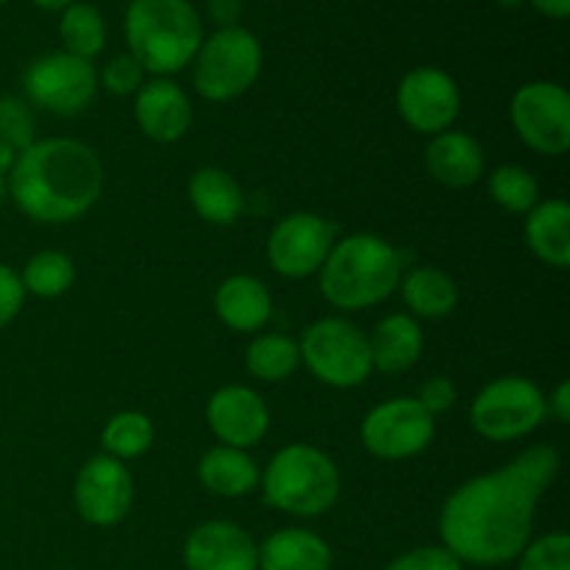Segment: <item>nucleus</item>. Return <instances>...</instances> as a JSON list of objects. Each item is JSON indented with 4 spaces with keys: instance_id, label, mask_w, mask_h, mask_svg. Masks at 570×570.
I'll list each match as a JSON object with an SVG mask.
<instances>
[{
    "instance_id": "obj_1",
    "label": "nucleus",
    "mask_w": 570,
    "mask_h": 570,
    "mask_svg": "<svg viewBox=\"0 0 570 570\" xmlns=\"http://www.w3.org/2000/svg\"><path fill=\"white\" fill-rule=\"evenodd\" d=\"M554 445H532L499 471L468 479L440 512L443 549L471 566H504L529 546L540 499L560 473Z\"/></svg>"
},
{
    "instance_id": "obj_2",
    "label": "nucleus",
    "mask_w": 570,
    "mask_h": 570,
    "mask_svg": "<svg viewBox=\"0 0 570 570\" xmlns=\"http://www.w3.org/2000/svg\"><path fill=\"white\" fill-rule=\"evenodd\" d=\"M6 193L37 223H70L87 215L104 193V165L78 139H33L14 156Z\"/></svg>"
},
{
    "instance_id": "obj_3",
    "label": "nucleus",
    "mask_w": 570,
    "mask_h": 570,
    "mask_svg": "<svg viewBox=\"0 0 570 570\" xmlns=\"http://www.w3.org/2000/svg\"><path fill=\"white\" fill-rule=\"evenodd\" d=\"M406 254L376 234H348L328 250L321 273V293L337 309L360 312L382 304L399 289Z\"/></svg>"
},
{
    "instance_id": "obj_4",
    "label": "nucleus",
    "mask_w": 570,
    "mask_h": 570,
    "mask_svg": "<svg viewBox=\"0 0 570 570\" xmlns=\"http://www.w3.org/2000/svg\"><path fill=\"white\" fill-rule=\"evenodd\" d=\"M122 31L128 53L159 78L193 65L204 42V22L189 0H131Z\"/></svg>"
},
{
    "instance_id": "obj_5",
    "label": "nucleus",
    "mask_w": 570,
    "mask_h": 570,
    "mask_svg": "<svg viewBox=\"0 0 570 570\" xmlns=\"http://www.w3.org/2000/svg\"><path fill=\"white\" fill-rule=\"evenodd\" d=\"M259 479L267 504L295 518L323 515L340 499L337 465L315 445H284L273 454Z\"/></svg>"
},
{
    "instance_id": "obj_6",
    "label": "nucleus",
    "mask_w": 570,
    "mask_h": 570,
    "mask_svg": "<svg viewBox=\"0 0 570 570\" xmlns=\"http://www.w3.org/2000/svg\"><path fill=\"white\" fill-rule=\"evenodd\" d=\"M193 81L200 98L228 104L256 83L262 72V42L245 26L215 28L193 59Z\"/></svg>"
},
{
    "instance_id": "obj_7",
    "label": "nucleus",
    "mask_w": 570,
    "mask_h": 570,
    "mask_svg": "<svg viewBox=\"0 0 570 570\" xmlns=\"http://www.w3.org/2000/svg\"><path fill=\"white\" fill-rule=\"evenodd\" d=\"M301 362L312 376L337 390L360 387L373 373L371 343L356 323L345 317H323L304 332L298 343Z\"/></svg>"
},
{
    "instance_id": "obj_8",
    "label": "nucleus",
    "mask_w": 570,
    "mask_h": 570,
    "mask_svg": "<svg viewBox=\"0 0 570 570\" xmlns=\"http://www.w3.org/2000/svg\"><path fill=\"white\" fill-rule=\"evenodd\" d=\"M549 415L543 390L523 376H504L476 393L471 426L493 443H510L532 434Z\"/></svg>"
},
{
    "instance_id": "obj_9",
    "label": "nucleus",
    "mask_w": 570,
    "mask_h": 570,
    "mask_svg": "<svg viewBox=\"0 0 570 570\" xmlns=\"http://www.w3.org/2000/svg\"><path fill=\"white\" fill-rule=\"evenodd\" d=\"M28 100L59 117H76L92 104L98 92V70L92 61L56 50L28 65L22 76Z\"/></svg>"
},
{
    "instance_id": "obj_10",
    "label": "nucleus",
    "mask_w": 570,
    "mask_h": 570,
    "mask_svg": "<svg viewBox=\"0 0 570 570\" xmlns=\"http://www.w3.org/2000/svg\"><path fill=\"white\" fill-rule=\"evenodd\" d=\"M512 126L527 148L562 156L570 148V95L554 81H529L512 95Z\"/></svg>"
},
{
    "instance_id": "obj_11",
    "label": "nucleus",
    "mask_w": 570,
    "mask_h": 570,
    "mask_svg": "<svg viewBox=\"0 0 570 570\" xmlns=\"http://www.w3.org/2000/svg\"><path fill=\"white\" fill-rule=\"evenodd\" d=\"M438 423L410 395L384 401L362 421V445L379 460H410L432 445Z\"/></svg>"
},
{
    "instance_id": "obj_12",
    "label": "nucleus",
    "mask_w": 570,
    "mask_h": 570,
    "mask_svg": "<svg viewBox=\"0 0 570 570\" xmlns=\"http://www.w3.org/2000/svg\"><path fill=\"white\" fill-rule=\"evenodd\" d=\"M337 243V226L312 212H295L278 220L267 237V259L284 278L312 276Z\"/></svg>"
},
{
    "instance_id": "obj_13",
    "label": "nucleus",
    "mask_w": 570,
    "mask_h": 570,
    "mask_svg": "<svg viewBox=\"0 0 570 570\" xmlns=\"http://www.w3.org/2000/svg\"><path fill=\"white\" fill-rule=\"evenodd\" d=\"M399 111L406 126L417 134L449 131L460 117V87L440 67H415L399 83Z\"/></svg>"
},
{
    "instance_id": "obj_14",
    "label": "nucleus",
    "mask_w": 570,
    "mask_h": 570,
    "mask_svg": "<svg viewBox=\"0 0 570 570\" xmlns=\"http://www.w3.org/2000/svg\"><path fill=\"white\" fill-rule=\"evenodd\" d=\"M78 515L92 527H115L134 504V479L126 462L109 454L92 456L72 484Z\"/></svg>"
},
{
    "instance_id": "obj_15",
    "label": "nucleus",
    "mask_w": 570,
    "mask_h": 570,
    "mask_svg": "<svg viewBox=\"0 0 570 570\" xmlns=\"http://www.w3.org/2000/svg\"><path fill=\"white\" fill-rule=\"evenodd\" d=\"M206 423L223 445L245 451L267 434L271 410L256 390L245 384H226L206 404Z\"/></svg>"
},
{
    "instance_id": "obj_16",
    "label": "nucleus",
    "mask_w": 570,
    "mask_h": 570,
    "mask_svg": "<svg viewBox=\"0 0 570 570\" xmlns=\"http://www.w3.org/2000/svg\"><path fill=\"white\" fill-rule=\"evenodd\" d=\"M187 570H259V546L232 521H206L184 543Z\"/></svg>"
},
{
    "instance_id": "obj_17",
    "label": "nucleus",
    "mask_w": 570,
    "mask_h": 570,
    "mask_svg": "<svg viewBox=\"0 0 570 570\" xmlns=\"http://www.w3.org/2000/svg\"><path fill=\"white\" fill-rule=\"evenodd\" d=\"M134 117L139 131L154 142H178L193 126V104L170 78H154L139 87Z\"/></svg>"
},
{
    "instance_id": "obj_18",
    "label": "nucleus",
    "mask_w": 570,
    "mask_h": 570,
    "mask_svg": "<svg viewBox=\"0 0 570 570\" xmlns=\"http://www.w3.org/2000/svg\"><path fill=\"white\" fill-rule=\"evenodd\" d=\"M429 176L449 189L473 187L484 176V150L471 134L449 131L434 134L426 148Z\"/></svg>"
},
{
    "instance_id": "obj_19",
    "label": "nucleus",
    "mask_w": 570,
    "mask_h": 570,
    "mask_svg": "<svg viewBox=\"0 0 570 570\" xmlns=\"http://www.w3.org/2000/svg\"><path fill=\"white\" fill-rule=\"evenodd\" d=\"M215 312L232 332L254 334L265 328L273 315L271 289L248 273L228 276L215 289Z\"/></svg>"
},
{
    "instance_id": "obj_20",
    "label": "nucleus",
    "mask_w": 570,
    "mask_h": 570,
    "mask_svg": "<svg viewBox=\"0 0 570 570\" xmlns=\"http://www.w3.org/2000/svg\"><path fill=\"white\" fill-rule=\"evenodd\" d=\"M371 343L373 371H382L387 376H401L412 371L423 354V332L412 315H387L379 321L373 334L367 337Z\"/></svg>"
},
{
    "instance_id": "obj_21",
    "label": "nucleus",
    "mask_w": 570,
    "mask_h": 570,
    "mask_svg": "<svg viewBox=\"0 0 570 570\" xmlns=\"http://www.w3.org/2000/svg\"><path fill=\"white\" fill-rule=\"evenodd\" d=\"M527 243L532 254L549 267L566 271L570 265V206L568 200H540L527 212Z\"/></svg>"
},
{
    "instance_id": "obj_22",
    "label": "nucleus",
    "mask_w": 570,
    "mask_h": 570,
    "mask_svg": "<svg viewBox=\"0 0 570 570\" xmlns=\"http://www.w3.org/2000/svg\"><path fill=\"white\" fill-rule=\"evenodd\" d=\"M189 204L200 220L212 226H232L243 215V187L223 167H200L189 178Z\"/></svg>"
},
{
    "instance_id": "obj_23",
    "label": "nucleus",
    "mask_w": 570,
    "mask_h": 570,
    "mask_svg": "<svg viewBox=\"0 0 570 570\" xmlns=\"http://www.w3.org/2000/svg\"><path fill=\"white\" fill-rule=\"evenodd\" d=\"M259 570H332V549L306 529H278L262 543Z\"/></svg>"
},
{
    "instance_id": "obj_24",
    "label": "nucleus",
    "mask_w": 570,
    "mask_h": 570,
    "mask_svg": "<svg viewBox=\"0 0 570 570\" xmlns=\"http://www.w3.org/2000/svg\"><path fill=\"white\" fill-rule=\"evenodd\" d=\"M198 479L209 493L223 499H243L259 488V468L243 449L215 445L200 456Z\"/></svg>"
},
{
    "instance_id": "obj_25",
    "label": "nucleus",
    "mask_w": 570,
    "mask_h": 570,
    "mask_svg": "<svg viewBox=\"0 0 570 570\" xmlns=\"http://www.w3.org/2000/svg\"><path fill=\"white\" fill-rule=\"evenodd\" d=\"M404 304L410 306L412 317H438L451 315L460 301V287L449 273L438 271V267H415V271L404 273L399 282Z\"/></svg>"
},
{
    "instance_id": "obj_26",
    "label": "nucleus",
    "mask_w": 570,
    "mask_h": 570,
    "mask_svg": "<svg viewBox=\"0 0 570 570\" xmlns=\"http://www.w3.org/2000/svg\"><path fill=\"white\" fill-rule=\"evenodd\" d=\"M301 365V348L287 334H259L245 351V367L259 382H284Z\"/></svg>"
},
{
    "instance_id": "obj_27",
    "label": "nucleus",
    "mask_w": 570,
    "mask_h": 570,
    "mask_svg": "<svg viewBox=\"0 0 570 570\" xmlns=\"http://www.w3.org/2000/svg\"><path fill=\"white\" fill-rule=\"evenodd\" d=\"M59 37L61 45H65V53L92 61L106 45L104 14H100L92 3L76 0V3L67 6V9L61 11Z\"/></svg>"
},
{
    "instance_id": "obj_28",
    "label": "nucleus",
    "mask_w": 570,
    "mask_h": 570,
    "mask_svg": "<svg viewBox=\"0 0 570 570\" xmlns=\"http://www.w3.org/2000/svg\"><path fill=\"white\" fill-rule=\"evenodd\" d=\"M22 289L37 298H59L76 282V265L61 250H39L20 273Z\"/></svg>"
},
{
    "instance_id": "obj_29",
    "label": "nucleus",
    "mask_w": 570,
    "mask_h": 570,
    "mask_svg": "<svg viewBox=\"0 0 570 570\" xmlns=\"http://www.w3.org/2000/svg\"><path fill=\"white\" fill-rule=\"evenodd\" d=\"M100 443H104L106 454L115 456V460H137L154 443V423L142 412H117L104 426Z\"/></svg>"
},
{
    "instance_id": "obj_30",
    "label": "nucleus",
    "mask_w": 570,
    "mask_h": 570,
    "mask_svg": "<svg viewBox=\"0 0 570 570\" xmlns=\"http://www.w3.org/2000/svg\"><path fill=\"white\" fill-rule=\"evenodd\" d=\"M488 189L495 206H501L504 212H512V215H527V212H532L540 204L538 178L521 165H504L499 170H493Z\"/></svg>"
},
{
    "instance_id": "obj_31",
    "label": "nucleus",
    "mask_w": 570,
    "mask_h": 570,
    "mask_svg": "<svg viewBox=\"0 0 570 570\" xmlns=\"http://www.w3.org/2000/svg\"><path fill=\"white\" fill-rule=\"evenodd\" d=\"M518 560V570H570V538L566 532L546 534L529 543Z\"/></svg>"
},
{
    "instance_id": "obj_32",
    "label": "nucleus",
    "mask_w": 570,
    "mask_h": 570,
    "mask_svg": "<svg viewBox=\"0 0 570 570\" xmlns=\"http://www.w3.org/2000/svg\"><path fill=\"white\" fill-rule=\"evenodd\" d=\"M0 142L17 154L33 142V115L26 100L11 95L0 98Z\"/></svg>"
},
{
    "instance_id": "obj_33",
    "label": "nucleus",
    "mask_w": 570,
    "mask_h": 570,
    "mask_svg": "<svg viewBox=\"0 0 570 570\" xmlns=\"http://www.w3.org/2000/svg\"><path fill=\"white\" fill-rule=\"evenodd\" d=\"M98 83H104V89H109L111 95H137L145 83V70L131 53H122L106 61Z\"/></svg>"
},
{
    "instance_id": "obj_34",
    "label": "nucleus",
    "mask_w": 570,
    "mask_h": 570,
    "mask_svg": "<svg viewBox=\"0 0 570 570\" xmlns=\"http://www.w3.org/2000/svg\"><path fill=\"white\" fill-rule=\"evenodd\" d=\"M384 570H462V562L443 546H423V549L395 557Z\"/></svg>"
},
{
    "instance_id": "obj_35",
    "label": "nucleus",
    "mask_w": 570,
    "mask_h": 570,
    "mask_svg": "<svg viewBox=\"0 0 570 570\" xmlns=\"http://www.w3.org/2000/svg\"><path fill=\"white\" fill-rule=\"evenodd\" d=\"M417 404L429 412L432 417L443 415L451 406L456 404V387L449 376H432L429 382H423L421 393H417Z\"/></svg>"
},
{
    "instance_id": "obj_36",
    "label": "nucleus",
    "mask_w": 570,
    "mask_h": 570,
    "mask_svg": "<svg viewBox=\"0 0 570 570\" xmlns=\"http://www.w3.org/2000/svg\"><path fill=\"white\" fill-rule=\"evenodd\" d=\"M22 301H26V289H22L20 273L0 262V328L14 321L17 312L22 309Z\"/></svg>"
},
{
    "instance_id": "obj_37",
    "label": "nucleus",
    "mask_w": 570,
    "mask_h": 570,
    "mask_svg": "<svg viewBox=\"0 0 570 570\" xmlns=\"http://www.w3.org/2000/svg\"><path fill=\"white\" fill-rule=\"evenodd\" d=\"M206 9H209V17L217 22V28L237 26L243 0H206Z\"/></svg>"
},
{
    "instance_id": "obj_38",
    "label": "nucleus",
    "mask_w": 570,
    "mask_h": 570,
    "mask_svg": "<svg viewBox=\"0 0 570 570\" xmlns=\"http://www.w3.org/2000/svg\"><path fill=\"white\" fill-rule=\"evenodd\" d=\"M546 404H549V415H554L560 423H568L570 421V382L557 384L554 395H551Z\"/></svg>"
},
{
    "instance_id": "obj_39",
    "label": "nucleus",
    "mask_w": 570,
    "mask_h": 570,
    "mask_svg": "<svg viewBox=\"0 0 570 570\" xmlns=\"http://www.w3.org/2000/svg\"><path fill=\"white\" fill-rule=\"evenodd\" d=\"M534 11H540L543 17L551 20H566L570 14V0H529Z\"/></svg>"
},
{
    "instance_id": "obj_40",
    "label": "nucleus",
    "mask_w": 570,
    "mask_h": 570,
    "mask_svg": "<svg viewBox=\"0 0 570 570\" xmlns=\"http://www.w3.org/2000/svg\"><path fill=\"white\" fill-rule=\"evenodd\" d=\"M14 156H17V150H11L9 145L0 142V200H3V195H6V176H9L11 165H14Z\"/></svg>"
},
{
    "instance_id": "obj_41",
    "label": "nucleus",
    "mask_w": 570,
    "mask_h": 570,
    "mask_svg": "<svg viewBox=\"0 0 570 570\" xmlns=\"http://www.w3.org/2000/svg\"><path fill=\"white\" fill-rule=\"evenodd\" d=\"M31 3L42 11H65L67 6H72L76 0H31Z\"/></svg>"
},
{
    "instance_id": "obj_42",
    "label": "nucleus",
    "mask_w": 570,
    "mask_h": 570,
    "mask_svg": "<svg viewBox=\"0 0 570 570\" xmlns=\"http://www.w3.org/2000/svg\"><path fill=\"white\" fill-rule=\"evenodd\" d=\"M501 6H504V9H518V6L523 3V0H499Z\"/></svg>"
},
{
    "instance_id": "obj_43",
    "label": "nucleus",
    "mask_w": 570,
    "mask_h": 570,
    "mask_svg": "<svg viewBox=\"0 0 570 570\" xmlns=\"http://www.w3.org/2000/svg\"><path fill=\"white\" fill-rule=\"evenodd\" d=\"M6 3V0H0V6H3Z\"/></svg>"
}]
</instances>
